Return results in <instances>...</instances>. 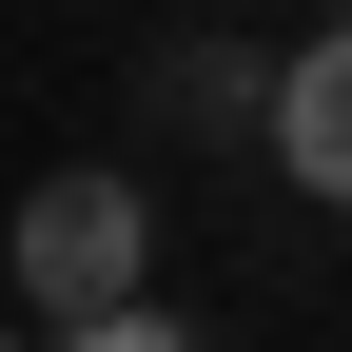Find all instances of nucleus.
<instances>
[{"mask_svg": "<svg viewBox=\"0 0 352 352\" xmlns=\"http://www.w3.org/2000/svg\"><path fill=\"white\" fill-rule=\"evenodd\" d=\"M0 254H20V294H39V314L78 333V314H118V294L157 274V215H138V176H39Z\"/></svg>", "mask_w": 352, "mask_h": 352, "instance_id": "f257e3e1", "label": "nucleus"}, {"mask_svg": "<svg viewBox=\"0 0 352 352\" xmlns=\"http://www.w3.org/2000/svg\"><path fill=\"white\" fill-rule=\"evenodd\" d=\"M274 176L352 215V20L314 39V59H274Z\"/></svg>", "mask_w": 352, "mask_h": 352, "instance_id": "f03ea898", "label": "nucleus"}, {"mask_svg": "<svg viewBox=\"0 0 352 352\" xmlns=\"http://www.w3.org/2000/svg\"><path fill=\"white\" fill-rule=\"evenodd\" d=\"M59 352H215V333H196V314H157V294H118V314H78Z\"/></svg>", "mask_w": 352, "mask_h": 352, "instance_id": "7ed1b4c3", "label": "nucleus"}, {"mask_svg": "<svg viewBox=\"0 0 352 352\" xmlns=\"http://www.w3.org/2000/svg\"><path fill=\"white\" fill-rule=\"evenodd\" d=\"M0 352H20V333H0Z\"/></svg>", "mask_w": 352, "mask_h": 352, "instance_id": "20e7f679", "label": "nucleus"}, {"mask_svg": "<svg viewBox=\"0 0 352 352\" xmlns=\"http://www.w3.org/2000/svg\"><path fill=\"white\" fill-rule=\"evenodd\" d=\"M333 20H352V0H333Z\"/></svg>", "mask_w": 352, "mask_h": 352, "instance_id": "39448f33", "label": "nucleus"}]
</instances>
